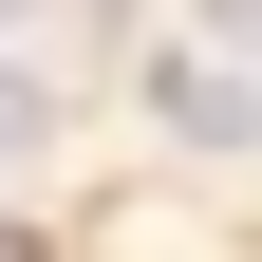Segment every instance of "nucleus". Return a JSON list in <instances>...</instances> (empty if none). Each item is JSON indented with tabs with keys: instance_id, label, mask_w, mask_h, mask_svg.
I'll use <instances>...</instances> for the list:
<instances>
[{
	"instance_id": "nucleus-2",
	"label": "nucleus",
	"mask_w": 262,
	"mask_h": 262,
	"mask_svg": "<svg viewBox=\"0 0 262 262\" xmlns=\"http://www.w3.org/2000/svg\"><path fill=\"white\" fill-rule=\"evenodd\" d=\"M19 131H38V94H19V75H0V150H19Z\"/></svg>"
},
{
	"instance_id": "nucleus-1",
	"label": "nucleus",
	"mask_w": 262,
	"mask_h": 262,
	"mask_svg": "<svg viewBox=\"0 0 262 262\" xmlns=\"http://www.w3.org/2000/svg\"><path fill=\"white\" fill-rule=\"evenodd\" d=\"M150 113H169L187 150H262V75H244V56H169V75H150Z\"/></svg>"
},
{
	"instance_id": "nucleus-3",
	"label": "nucleus",
	"mask_w": 262,
	"mask_h": 262,
	"mask_svg": "<svg viewBox=\"0 0 262 262\" xmlns=\"http://www.w3.org/2000/svg\"><path fill=\"white\" fill-rule=\"evenodd\" d=\"M206 19H225V38H262V0H206Z\"/></svg>"
}]
</instances>
